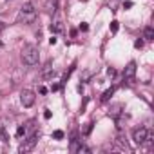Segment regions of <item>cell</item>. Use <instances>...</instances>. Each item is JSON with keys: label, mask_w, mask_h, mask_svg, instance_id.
I'll return each mask as SVG.
<instances>
[{"label": "cell", "mask_w": 154, "mask_h": 154, "mask_svg": "<svg viewBox=\"0 0 154 154\" xmlns=\"http://www.w3.org/2000/svg\"><path fill=\"white\" fill-rule=\"evenodd\" d=\"M35 20H36V9L33 8L31 2H26L17 15V22L18 24H33Z\"/></svg>", "instance_id": "6da1fadb"}, {"label": "cell", "mask_w": 154, "mask_h": 154, "mask_svg": "<svg viewBox=\"0 0 154 154\" xmlns=\"http://www.w3.org/2000/svg\"><path fill=\"white\" fill-rule=\"evenodd\" d=\"M22 60H24L26 65H36L38 63V47L33 45V44L24 45V49H22Z\"/></svg>", "instance_id": "7a4b0ae2"}, {"label": "cell", "mask_w": 154, "mask_h": 154, "mask_svg": "<svg viewBox=\"0 0 154 154\" xmlns=\"http://www.w3.org/2000/svg\"><path fill=\"white\" fill-rule=\"evenodd\" d=\"M38 136H40V132H33L27 140H24V141L20 143L18 150H20V152H29V150H33L35 145H36V141H38Z\"/></svg>", "instance_id": "3957f363"}, {"label": "cell", "mask_w": 154, "mask_h": 154, "mask_svg": "<svg viewBox=\"0 0 154 154\" xmlns=\"http://www.w3.org/2000/svg\"><path fill=\"white\" fill-rule=\"evenodd\" d=\"M147 134H149V129H147V127H138V129H134V132H132V140H134V143L143 145L145 140H147Z\"/></svg>", "instance_id": "277c9868"}, {"label": "cell", "mask_w": 154, "mask_h": 154, "mask_svg": "<svg viewBox=\"0 0 154 154\" xmlns=\"http://www.w3.org/2000/svg\"><path fill=\"white\" fill-rule=\"evenodd\" d=\"M134 76H136V62H129L123 69V78L127 80V84H132Z\"/></svg>", "instance_id": "5b68a950"}, {"label": "cell", "mask_w": 154, "mask_h": 154, "mask_svg": "<svg viewBox=\"0 0 154 154\" xmlns=\"http://www.w3.org/2000/svg\"><path fill=\"white\" fill-rule=\"evenodd\" d=\"M35 100H36V96H35V93H33V91L24 89V91L20 93V102H22V105H24V107H31V105L35 103Z\"/></svg>", "instance_id": "8992f818"}, {"label": "cell", "mask_w": 154, "mask_h": 154, "mask_svg": "<svg viewBox=\"0 0 154 154\" xmlns=\"http://www.w3.org/2000/svg\"><path fill=\"white\" fill-rule=\"evenodd\" d=\"M58 9V0H45V11L47 13H56Z\"/></svg>", "instance_id": "52a82bcc"}, {"label": "cell", "mask_w": 154, "mask_h": 154, "mask_svg": "<svg viewBox=\"0 0 154 154\" xmlns=\"http://www.w3.org/2000/svg\"><path fill=\"white\" fill-rule=\"evenodd\" d=\"M54 69H51V63H47L45 67H44V72H42V76H44V78L45 80H51V78H54Z\"/></svg>", "instance_id": "ba28073f"}, {"label": "cell", "mask_w": 154, "mask_h": 154, "mask_svg": "<svg viewBox=\"0 0 154 154\" xmlns=\"http://www.w3.org/2000/svg\"><path fill=\"white\" fill-rule=\"evenodd\" d=\"M122 109H123V105H122V103H116V105H112V107L109 109V116H111V118H116V116H120V114H122Z\"/></svg>", "instance_id": "9c48e42d"}, {"label": "cell", "mask_w": 154, "mask_h": 154, "mask_svg": "<svg viewBox=\"0 0 154 154\" xmlns=\"http://www.w3.org/2000/svg\"><path fill=\"white\" fill-rule=\"evenodd\" d=\"M143 38L145 40H154V27L152 26H147L143 29Z\"/></svg>", "instance_id": "30bf717a"}, {"label": "cell", "mask_w": 154, "mask_h": 154, "mask_svg": "<svg viewBox=\"0 0 154 154\" xmlns=\"http://www.w3.org/2000/svg\"><path fill=\"white\" fill-rule=\"evenodd\" d=\"M0 138H2V141H9V134H8V131H6V125H4V122L0 120Z\"/></svg>", "instance_id": "8fae6325"}, {"label": "cell", "mask_w": 154, "mask_h": 154, "mask_svg": "<svg viewBox=\"0 0 154 154\" xmlns=\"http://www.w3.org/2000/svg\"><path fill=\"white\" fill-rule=\"evenodd\" d=\"M112 94H114V87H111V89H107V91H105V93L102 94V98H100V102H102V103H105V102H109Z\"/></svg>", "instance_id": "7c38bea8"}, {"label": "cell", "mask_w": 154, "mask_h": 154, "mask_svg": "<svg viewBox=\"0 0 154 154\" xmlns=\"http://www.w3.org/2000/svg\"><path fill=\"white\" fill-rule=\"evenodd\" d=\"M80 141L78 140H76V136H72V140H71V147H69V150L71 152H78V149H80Z\"/></svg>", "instance_id": "4fadbf2b"}, {"label": "cell", "mask_w": 154, "mask_h": 154, "mask_svg": "<svg viewBox=\"0 0 154 154\" xmlns=\"http://www.w3.org/2000/svg\"><path fill=\"white\" fill-rule=\"evenodd\" d=\"M51 31H53V33H62V31H63V24H62L60 20H56L54 24H51Z\"/></svg>", "instance_id": "5bb4252c"}, {"label": "cell", "mask_w": 154, "mask_h": 154, "mask_svg": "<svg viewBox=\"0 0 154 154\" xmlns=\"http://www.w3.org/2000/svg\"><path fill=\"white\" fill-rule=\"evenodd\" d=\"M118 29H120V22H116V20L111 22V33H116Z\"/></svg>", "instance_id": "9a60e30c"}, {"label": "cell", "mask_w": 154, "mask_h": 154, "mask_svg": "<svg viewBox=\"0 0 154 154\" xmlns=\"http://www.w3.org/2000/svg\"><path fill=\"white\" fill-rule=\"evenodd\" d=\"M22 136H26V127H18L17 129V138H22Z\"/></svg>", "instance_id": "2e32d148"}, {"label": "cell", "mask_w": 154, "mask_h": 154, "mask_svg": "<svg viewBox=\"0 0 154 154\" xmlns=\"http://www.w3.org/2000/svg\"><path fill=\"white\" fill-rule=\"evenodd\" d=\"M53 138H54V140H62V138H63V131H54V132H53Z\"/></svg>", "instance_id": "e0dca14e"}, {"label": "cell", "mask_w": 154, "mask_h": 154, "mask_svg": "<svg viewBox=\"0 0 154 154\" xmlns=\"http://www.w3.org/2000/svg\"><path fill=\"white\" fill-rule=\"evenodd\" d=\"M134 47H136V49H141V47H143V40H141V38H138V40L134 42Z\"/></svg>", "instance_id": "ac0fdd59"}, {"label": "cell", "mask_w": 154, "mask_h": 154, "mask_svg": "<svg viewBox=\"0 0 154 154\" xmlns=\"http://www.w3.org/2000/svg\"><path fill=\"white\" fill-rule=\"evenodd\" d=\"M91 129H93V123H87V125H85V129H84V134H89V132H91Z\"/></svg>", "instance_id": "d6986e66"}, {"label": "cell", "mask_w": 154, "mask_h": 154, "mask_svg": "<svg viewBox=\"0 0 154 154\" xmlns=\"http://www.w3.org/2000/svg\"><path fill=\"white\" fill-rule=\"evenodd\" d=\"M132 6H134V4H132V2H129V0H127V2H123V9H131Z\"/></svg>", "instance_id": "ffe728a7"}, {"label": "cell", "mask_w": 154, "mask_h": 154, "mask_svg": "<svg viewBox=\"0 0 154 154\" xmlns=\"http://www.w3.org/2000/svg\"><path fill=\"white\" fill-rule=\"evenodd\" d=\"M51 116H53L51 111H45V112H44V118H45V120H51Z\"/></svg>", "instance_id": "44dd1931"}, {"label": "cell", "mask_w": 154, "mask_h": 154, "mask_svg": "<svg viewBox=\"0 0 154 154\" xmlns=\"http://www.w3.org/2000/svg\"><path fill=\"white\" fill-rule=\"evenodd\" d=\"M89 76H91V71H85L84 76H82V80H89Z\"/></svg>", "instance_id": "7402d4cb"}, {"label": "cell", "mask_w": 154, "mask_h": 154, "mask_svg": "<svg viewBox=\"0 0 154 154\" xmlns=\"http://www.w3.org/2000/svg\"><path fill=\"white\" fill-rule=\"evenodd\" d=\"M80 29H82V31H87V29H89V26H87L85 22H82V24H80Z\"/></svg>", "instance_id": "603a6c76"}, {"label": "cell", "mask_w": 154, "mask_h": 154, "mask_svg": "<svg viewBox=\"0 0 154 154\" xmlns=\"http://www.w3.org/2000/svg\"><path fill=\"white\" fill-rule=\"evenodd\" d=\"M107 74H109V76H116V71H114V69H111V67H109V69H107Z\"/></svg>", "instance_id": "cb8c5ba5"}, {"label": "cell", "mask_w": 154, "mask_h": 154, "mask_svg": "<svg viewBox=\"0 0 154 154\" xmlns=\"http://www.w3.org/2000/svg\"><path fill=\"white\" fill-rule=\"evenodd\" d=\"M49 44H51V45H54V44H56V38H54V36H51V38H49Z\"/></svg>", "instance_id": "d4e9b609"}, {"label": "cell", "mask_w": 154, "mask_h": 154, "mask_svg": "<svg viewBox=\"0 0 154 154\" xmlns=\"http://www.w3.org/2000/svg\"><path fill=\"white\" fill-rule=\"evenodd\" d=\"M58 89H60V85H58V84H54V85L51 87V91H58Z\"/></svg>", "instance_id": "484cf974"}, {"label": "cell", "mask_w": 154, "mask_h": 154, "mask_svg": "<svg viewBox=\"0 0 154 154\" xmlns=\"http://www.w3.org/2000/svg\"><path fill=\"white\" fill-rule=\"evenodd\" d=\"M4 27H6V26H4L2 22H0V33H2V31H4Z\"/></svg>", "instance_id": "4316f807"}]
</instances>
